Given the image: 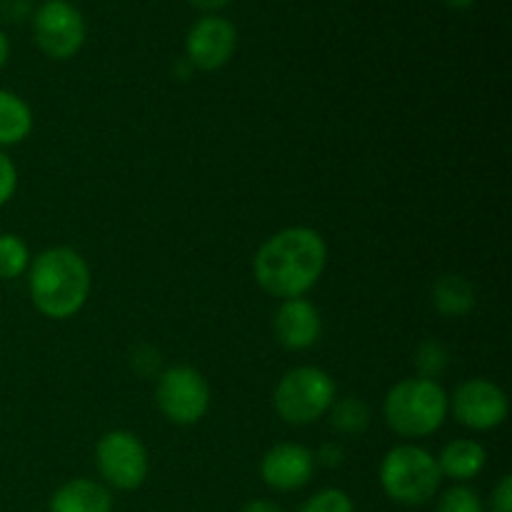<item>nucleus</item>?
<instances>
[{
    "label": "nucleus",
    "mask_w": 512,
    "mask_h": 512,
    "mask_svg": "<svg viewBox=\"0 0 512 512\" xmlns=\"http://www.w3.org/2000/svg\"><path fill=\"white\" fill-rule=\"evenodd\" d=\"M328 268V243L308 225H290L270 235L253 258L260 288L278 300L305 298Z\"/></svg>",
    "instance_id": "nucleus-1"
},
{
    "label": "nucleus",
    "mask_w": 512,
    "mask_h": 512,
    "mask_svg": "<svg viewBox=\"0 0 512 512\" xmlns=\"http://www.w3.org/2000/svg\"><path fill=\"white\" fill-rule=\"evenodd\" d=\"M25 275L30 303L50 320L75 318L85 308L93 290L88 260L68 245H55L35 255Z\"/></svg>",
    "instance_id": "nucleus-2"
},
{
    "label": "nucleus",
    "mask_w": 512,
    "mask_h": 512,
    "mask_svg": "<svg viewBox=\"0 0 512 512\" xmlns=\"http://www.w3.org/2000/svg\"><path fill=\"white\" fill-rule=\"evenodd\" d=\"M450 415V395L438 380L403 378L385 393L383 420L405 440L430 438Z\"/></svg>",
    "instance_id": "nucleus-3"
},
{
    "label": "nucleus",
    "mask_w": 512,
    "mask_h": 512,
    "mask_svg": "<svg viewBox=\"0 0 512 512\" xmlns=\"http://www.w3.org/2000/svg\"><path fill=\"white\" fill-rule=\"evenodd\" d=\"M378 475L383 493L405 508L430 503L443 483L435 455L415 443H400L390 448L380 460Z\"/></svg>",
    "instance_id": "nucleus-4"
},
{
    "label": "nucleus",
    "mask_w": 512,
    "mask_h": 512,
    "mask_svg": "<svg viewBox=\"0 0 512 512\" xmlns=\"http://www.w3.org/2000/svg\"><path fill=\"white\" fill-rule=\"evenodd\" d=\"M338 398V385L328 370L318 365H298L278 380L273 408L285 425H313L325 418Z\"/></svg>",
    "instance_id": "nucleus-5"
},
{
    "label": "nucleus",
    "mask_w": 512,
    "mask_h": 512,
    "mask_svg": "<svg viewBox=\"0 0 512 512\" xmlns=\"http://www.w3.org/2000/svg\"><path fill=\"white\" fill-rule=\"evenodd\" d=\"M155 383V405L168 423L190 428L208 415L213 393L210 383L193 365H173L160 370Z\"/></svg>",
    "instance_id": "nucleus-6"
},
{
    "label": "nucleus",
    "mask_w": 512,
    "mask_h": 512,
    "mask_svg": "<svg viewBox=\"0 0 512 512\" xmlns=\"http://www.w3.org/2000/svg\"><path fill=\"white\" fill-rule=\"evenodd\" d=\"M95 465L108 488L128 493L148 480L150 455L143 440L130 430H108L95 445Z\"/></svg>",
    "instance_id": "nucleus-7"
},
{
    "label": "nucleus",
    "mask_w": 512,
    "mask_h": 512,
    "mask_svg": "<svg viewBox=\"0 0 512 512\" xmlns=\"http://www.w3.org/2000/svg\"><path fill=\"white\" fill-rule=\"evenodd\" d=\"M85 18L70 0H45L33 13V38L50 60H70L85 45Z\"/></svg>",
    "instance_id": "nucleus-8"
},
{
    "label": "nucleus",
    "mask_w": 512,
    "mask_h": 512,
    "mask_svg": "<svg viewBox=\"0 0 512 512\" xmlns=\"http://www.w3.org/2000/svg\"><path fill=\"white\" fill-rule=\"evenodd\" d=\"M450 413L463 428L488 433L500 428L510 415L508 393L488 378H470L455 388Z\"/></svg>",
    "instance_id": "nucleus-9"
},
{
    "label": "nucleus",
    "mask_w": 512,
    "mask_h": 512,
    "mask_svg": "<svg viewBox=\"0 0 512 512\" xmlns=\"http://www.w3.org/2000/svg\"><path fill=\"white\" fill-rule=\"evenodd\" d=\"M235 48H238V30H235L233 20L213 13L203 15L190 25L188 35H185L183 58L193 65V70L213 73L233 60Z\"/></svg>",
    "instance_id": "nucleus-10"
},
{
    "label": "nucleus",
    "mask_w": 512,
    "mask_h": 512,
    "mask_svg": "<svg viewBox=\"0 0 512 512\" xmlns=\"http://www.w3.org/2000/svg\"><path fill=\"white\" fill-rule=\"evenodd\" d=\"M315 468L313 450L300 443H278L260 460V478L278 493H295L313 480Z\"/></svg>",
    "instance_id": "nucleus-11"
},
{
    "label": "nucleus",
    "mask_w": 512,
    "mask_h": 512,
    "mask_svg": "<svg viewBox=\"0 0 512 512\" xmlns=\"http://www.w3.org/2000/svg\"><path fill=\"white\" fill-rule=\"evenodd\" d=\"M273 333L278 343L290 353L313 348L323 335V318L320 310L308 298L280 300L273 318Z\"/></svg>",
    "instance_id": "nucleus-12"
},
{
    "label": "nucleus",
    "mask_w": 512,
    "mask_h": 512,
    "mask_svg": "<svg viewBox=\"0 0 512 512\" xmlns=\"http://www.w3.org/2000/svg\"><path fill=\"white\" fill-rule=\"evenodd\" d=\"M438 460L440 475L453 483L465 485L473 478H478L480 473L488 465V450L483 448V443L473 438H455L450 443H445V448L440 450V455H435Z\"/></svg>",
    "instance_id": "nucleus-13"
},
{
    "label": "nucleus",
    "mask_w": 512,
    "mask_h": 512,
    "mask_svg": "<svg viewBox=\"0 0 512 512\" xmlns=\"http://www.w3.org/2000/svg\"><path fill=\"white\" fill-rule=\"evenodd\" d=\"M50 512H113V493L98 480L73 478L55 490Z\"/></svg>",
    "instance_id": "nucleus-14"
},
{
    "label": "nucleus",
    "mask_w": 512,
    "mask_h": 512,
    "mask_svg": "<svg viewBox=\"0 0 512 512\" xmlns=\"http://www.w3.org/2000/svg\"><path fill=\"white\" fill-rule=\"evenodd\" d=\"M430 298H433L435 310H438L443 318H465L468 313H473L475 303H478L475 285L460 273L440 275L433 283Z\"/></svg>",
    "instance_id": "nucleus-15"
},
{
    "label": "nucleus",
    "mask_w": 512,
    "mask_h": 512,
    "mask_svg": "<svg viewBox=\"0 0 512 512\" xmlns=\"http://www.w3.org/2000/svg\"><path fill=\"white\" fill-rule=\"evenodd\" d=\"M33 108L13 90L0 88V150L20 145L33 133Z\"/></svg>",
    "instance_id": "nucleus-16"
},
{
    "label": "nucleus",
    "mask_w": 512,
    "mask_h": 512,
    "mask_svg": "<svg viewBox=\"0 0 512 512\" xmlns=\"http://www.w3.org/2000/svg\"><path fill=\"white\" fill-rule=\"evenodd\" d=\"M328 420L335 433L358 438V435H363L370 428L373 410H370V405L363 398L348 395V398H335V403L328 410Z\"/></svg>",
    "instance_id": "nucleus-17"
},
{
    "label": "nucleus",
    "mask_w": 512,
    "mask_h": 512,
    "mask_svg": "<svg viewBox=\"0 0 512 512\" xmlns=\"http://www.w3.org/2000/svg\"><path fill=\"white\" fill-rule=\"evenodd\" d=\"M28 243L15 233H0V280L23 278L30 268Z\"/></svg>",
    "instance_id": "nucleus-18"
},
{
    "label": "nucleus",
    "mask_w": 512,
    "mask_h": 512,
    "mask_svg": "<svg viewBox=\"0 0 512 512\" xmlns=\"http://www.w3.org/2000/svg\"><path fill=\"white\" fill-rule=\"evenodd\" d=\"M413 363H415V370H418V378L438 380L450 365L448 345L440 343V340H435V338L423 340V343L415 348Z\"/></svg>",
    "instance_id": "nucleus-19"
},
{
    "label": "nucleus",
    "mask_w": 512,
    "mask_h": 512,
    "mask_svg": "<svg viewBox=\"0 0 512 512\" xmlns=\"http://www.w3.org/2000/svg\"><path fill=\"white\" fill-rule=\"evenodd\" d=\"M435 512H485L483 500L468 485H453L445 490L438 500V510Z\"/></svg>",
    "instance_id": "nucleus-20"
},
{
    "label": "nucleus",
    "mask_w": 512,
    "mask_h": 512,
    "mask_svg": "<svg viewBox=\"0 0 512 512\" xmlns=\"http://www.w3.org/2000/svg\"><path fill=\"white\" fill-rule=\"evenodd\" d=\"M298 512H355L353 498L340 488H325L305 500Z\"/></svg>",
    "instance_id": "nucleus-21"
},
{
    "label": "nucleus",
    "mask_w": 512,
    "mask_h": 512,
    "mask_svg": "<svg viewBox=\"0 0 512 512\" xmlns=\"http://www.w3.org/2000/svg\"><path fill=\"white\" fill-rule=\"evenodd\" d=\"M160 363H163V358H160V353L153 345H138V348L130 353V368H133L140 378H153V375L158 378Z\"/></svg>",
    "instance_id": "nucleus-22"
},
{
    "label": "nucleus",
    "mask_w": 512,
    "mask_h": 512,
    "mask_svg": "<svg viewBox=\"0 0 512 512\" xmlns=\"http://www.w3.org/2000/svg\"><path fill=\"white\" fill-rule=\"evenodd\" d=\"M18 193V168L5 150H0V208Z\"/></svg>",
    "instance_id": "nucleus-23"
},
{
    "label": "nucleus",
    "mask_w": 512,
    "mask_h": 512,
    "mask_svg": "<svg viewBox=\"0 0 512 512\" xmlns=\"http://www.w3.org/2000/svg\"><path fill=\"white\" fill-rule=\"evenodd\" d=\"M490 512H512V475H503L490 495Z\"/></svg>",
    "instance_id": "nucleus-24"
},
{
    "label": "nucleus",
    "mask_w": 512,
    "mask_h": 512,
    "mask_svg": "<svg viewBox=\"0 0 512 512\" xmlns=\"http://www.w3.org/2000/svg\"><path fill=\"white\" fill-rule=\"evenodd\" d=\"M313 455L315 465H323V468H340L345 463V450L340 443H323Z\"/></svg>",
    "instance_id": "nucleus-25"
},
{
    "label": "nucleus",
    "mask_w": 512,
    "mask_h": 512,
    "mask_svg": "<svg viewBox=\"0 0 512 512\" xmlns=\"http://www.w3.org/2000/svg\"><path fill=\"white\" fill-rule=\"evenodd\" d=\"M240 512H285L283 508H280L278 503H273V500H250V503H245L243 508H240Z\"/></svg>",
    "instance_id": "nucleus-26"
},
{
    "label": "nucleus",
    "mask_w": 512,
    "mask_h": 512,
    "mask_svg": "<svg viewBox=\"0 0 512 512\" xmlns=\"http://www.w3.org/2000/svg\"><path fill=\"white\" fill-rule=\"evenodd\" d=\"M188 3L193 5V8H198L200 13L213 15V13H218V10H223L230 0H188Z\"/></svg>",
    "instance_id": "nucleus-27"
},
{
    "label": "nucleus",
    "mask_w": 512,
    "mask_h": 512,
    "mask_svg": "<svg viewBox=\"0 0 512 512\" xmlns=\"http://www.w3.org/2000/svg\"><path fill=\"white\" fill-rule=\"evenodd\" d=\"M8 60H10V38L5 35V30L0 28V70L8 65Z\"/></svg>",
    "instance_id": "nucleus-28"
},
{
    "label": "nucleus",
    "mask_w": 512,
    "mask_h": 512,
    "mask_svg": "<svg viewBox=\"0 0 512 512\" xmlns=\"http://www.w3.org/2000/svg\"><path fill=\"white\" fill-rule=\"evenodd\" d=\"M173 73L178 75L180 80H185V78H190V75H193V65L188 63V60L185 58H180L178 63H175V68H173Z\"/></svg>",
    "instance_id": "nucleus-29"
},
{
    "label": "nucleus",
    "mask_w": 512,
    "mask_h": 512,
    "mask_svg": "<svg viewBox=\"0 0 512 512\" xmlns=\"http://www.w3.org/2000/svg\"><path fill=\"white\" fill-rule=\"evenodd\" d=\"M443 3L448 5L450 10H468V8H473L478 0H443Z\"/></svg>",
    "instance_id": "nucleus-30"
}]
</instances>
